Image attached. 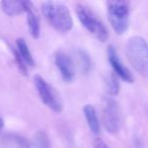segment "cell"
I'll use <instances>...</instances> for the list:
<instances>
[{
  "instance_id": "cell-3",
  "label": "cell",
  "mask_w": 148,
  "mask_h": 148,
  "mask_svg": "<svg viewBox=\"0 0 148 148\" xmlns=\"http://www.w3.org/2000/svg\"><path fill=\"white\" fill-rule=\"evenodd\" d=\"M76 12L78 18L85 28L100 42H106L109 38V32L101 19L84 4H77Z\"/></svg>"
},
{
  "instance_id": "cell-8",
  "label": "cell",
  "mask_w": 148,
  "mask_h": 148,
  "mask_svg": "<svg viewBox=\"0 0 148 148\" xmlns=\"http://www.w3.org/2000/svg\"><path fill=\"white\" fill-rule=\"evenodd\" d=\"M108 60H109V63L111 64L113 71L115 72V74L118 77H120L121 79L129 83H132L134 81V77H133L132 73L129 71L128 68L125 67L122 64L117 54V51L112 46L108 47Z\"/></svg>"
},
{
  "instance_id": "cell-4",
  "label": "cell",
  "mask_w": 148,
  "mask_h": 148,
  "mask_svg": "<svg viewBox=\"0 0 148 148\" xmlns=\"http://www.w3.org/2000/svg\"><path fill=\"white\" fill-rule=\"evenodd\" d=\"M108 5V16L113 30L117 35H123L129 26V14H130V3L128 1H109Z\"/></svg>"
},
{
  "instance_id": "cell-17",
  "label": "cell",
  "mask_w": 148,
  "mask_h": 148,
  "mask_svg": "<svg viewBox=\"0 0 148 148\" xmlns=\"http://www.w3.org/2000/svg\"><path fill=\"white\" fill-rule=\"evenodd\" d=\"M3 126H4V122H3V119L1 118V116H0V133L2 132V130H3Z\"/></svg>"
},
{
  "instance_id": "cell-16",
  "label": "cell",
  "mask_w": 148,
  "mask_h": 148,
  "mask_svg": "<svg viewBox=\"0 0 148 148\" xmlns=\"http://www.w3.org/2000/svg\"><path fill=\"white\" fill-rule=\"evenodd\" d=\"M94 148H109V146L102 139L97 138L94 142Z\"/></svg>"
},
{
  "instance_id": "cell-12",
  "label": "cell",
  "mask_w": 148,
  "mask_h": 148,
  "mask_svg": "<svg viewBox=\"0 0 148 148\" xmlns=\"http://www.w3.org/2000/svg\"><path fill=\"white\" fill-rule=\"evenodd\" d=\"M14 50L19 55V57L23 60V62L26 65H29V66L34 65L33 57L31 55L29 49H28L27 44H26V42L23 39H17V41H16V48H14Z\"/></svg>"
},
{
  "instance_id": "cell-15",
  "label": "cell",
  "mask_w": 148,
  "mask_h": 148,
  "mask_svg": "<svg viewBox=\"0 0 148 148\" xmlns=\"http://www.w3.org/2000/svg\"><path fill=\"white\" fill-rule=\"evenodd\" d=\"M107 87H108V92H109L110 97H116L119 92L120 89V84L117 78V75L115 73L110 74V76L107 79Z\"/></svg>"
},
{
  "instance_id": "cell-11",
  "label": "cell",
  "mask_w": 148,
  "mask_h": 148,
  "mask_svg": "<svg viewBox=\"0 0 148 148\" xmlns=\"http://www.w3.org/2000/svg\"><path fill=\"white\" fill-rule=\"evenodd\" d=\"M84 115L85 118L88 123V126L92 133L95 135L100 133V122L97 116V112H96L95 108L92 105H86L84 107Z\"/></svg>"
},
{
  "instance_id": "cell-7",
  "label": "cell",
  "mask_w": 148,
  "mask_h": 148,
  "mask_svg": "<svg viewBox=\"0 0 148 148\" xmlns=\"http://www.w3.org/2000/svg\"><path fill=\"white\" fill-rule=\"evenodd\" d=\"M55 63L62 79L66 82L73 81L75 77V62L71 56L62 51H58L55 55Z\"/></svg>"
},
{
  "instance_id": "cell-1",
  "label": "cell",
  "mask_w": 148,
  "mask_h": 148,
  "mask_svg": "<svg viewBox=\"0 0 148 148\" xmlns=\"http://www.w3.org/2000/svg\"><path fill=\"white\" fill-rule=\"evenodd\" d=\"M43 15L51 26L60 33H68L73 28V18L69 8L64 3L47 1L41 6Z\"/></svg>"
},
{
  "instance_id": "cell-2",
  "label": "cell",
  "mask_w": 148,
  "mask_h": 148,
  "mask_svg": "<svg viewBox=\"0 0 148 148\" xmlns=\"http://www.w3.org/2000/svg\"><path fill=\"white\" fill-rule=\"evenodd\" d=\"M126 55L132 67L144 77H148V43L142 37L134 36L126 44Z\"/></svg>"
},
{
  "instance_id": "cell-6",
  "label": "cell",
  "mask_w": 148,
  "mask_h": 148,
  "mask_svg": "<svg viewBox=\"0 0 148 148\" xmlns=\"http://www.w3.org/2000/svg\"><path fill=\"white\" fill-rule=\"evenodd\" d=\"M33 81H34V85L42 103L51 111L56 113L62 112L64 109V103H62L60 93L56 90V88H53L39 75H35L33 77Z\"/></svg>"
},
{
  "instance_id": "cell-9",
  "label": "cell",
  "mask_w": 148,
  "mask_h": 148,
  "mask_svg": "<svg viewBox=\"0 0 148 148\" xmlns=\"http://www.w3.org/2000/svg\"><path fill=\"white\" fill-rule=\"evenodd\" d=\"M26 14H27V24L30 35L33 39H38L40 34V20H39L38 14L35 11L33 4L29 1L26 8Z\"/></svg>"
},
{
  "instance_id": "cell-14",
  "label": "cell",
  "mask_w": 148,
  "mask_h": 148,
  "mask_svg": "<svg viewBox=\"0 0 148 148\" xmlns=\"http://www.w3.org/2000/svg\"><path fill=\"white\" fill-rule=\"evenodd\" d=\"M77 58H78L81 70L84 73H88L92 67V61L90 56L85 51H83V50H79L77 52Z\"/></svg>"
},
{
  "instance_id": "cell-13",
  "label": "cell",
  "mask_w": 148,
  "mask_h": 148,
  "mask_svg": "<svg viewBox=\"0 0 148 148\" xmlns=\"http://www.w3.org/2000/svg\"><path fill=\"white\" fill-rule=\"evenodd\" d=\"M26 148H51V143L47 135L43 132H37Z\"/></svg>"
},
{
  "instance_id": "cell-10",
  "label": "cell",
  "mask_w": 148,
  "mask_h": 148,
  "mask_svg": "<svg viewBox=\"0 0 148 148\" xmlns=\"http://www.w3.org/2000/svg\"><path fill=\"white\" fill-rule=\"evenodd\" d=\"M28 1H9L4 0L0 3L1 9L5 14L9 16H14L26 12Z\"/></svg>"
},
{
  "instance_id": "cell-5",
  "label": "cell",
  "mask_w": 148,
  "mask_h": 148,
  "mask_svg": "<svg viewBox=\"0 0 148 148\" xmlns=\"http://www.w3.org/2000/svg\"><path fill=\"white\" fill-rule=\"evenodd\" d=\"M102 118L106 130L111 134H116L122 127V112L118 101L112 97L103 99Z\"/></svg>"
}]
</instances>
